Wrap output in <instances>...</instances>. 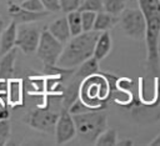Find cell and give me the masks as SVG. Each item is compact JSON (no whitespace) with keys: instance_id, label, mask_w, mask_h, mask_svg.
<instances>
[{"instance_id":"17","label":"cell","mask_w":160,"mask_h":146,"mask_svg":"<svg viewBox=\"0 0 160 146\" xmlns=\"http://www.w3.org/2000/svg\"><path fill=\"white\" fill-rule=\"evenodd\" d=\"M22 84L20 80H10L6 91V104L10 106H18L22 102Z\"/></svg>"},{"instance_id":"19","label":"cell","mask_w":160,"mask_h":146,"mask_svg":"<svg viewBox=\"0 0 160 146\" xmlns=\"http://www.w3.org/2000/svg\"><path fill=\"white\" fill-rule=\"evenodd\" d=\"M66 20H68V24H69V29H70L71 36H75V35H79L80 32H82L81 16H80V11L79 10L68 12Z\"/></svg>"},{"instance_id":"8","label":"cell","mask_w":160,"mask_h":146,"mask_svg":"<svg viewBox=\"0 0 160 146\" xmlns=\"http://www.w3.org/2000/svg\"><path fill=\"white\" fill-rule=\"evenodd\" d=\"M40 29L36 25L29 24H19L16 30V40L15 46L19 47L24 54L31 55L36 51L39 39H40Z\"/></svg>"},{"instance_id":"9","label":"cell","mask_w":160,"mask_h":146,"mask_svg":"<svg viewBox=\"0 0 160 146\" xmlns=\"http://www.w3.org/2000/svg\"><path fill=\"white\" fill-rule=\"evenodd\" d=\"M55 141L58 145L66 144L71 141L75 135H76V129H75V122L72 119V115L69 112L68 109H61L55 124Z\"/></svg>"},{"instance_id":"14","label":"cell","mask_w":160,"mask_h":146,"mask_svg":"<svg viewBox=\"0 0 160 146\" xmlns=\"http://www.w3.org/2000/svg\"><path fill=\"white\" fill-rule=\"evenodd\" d=\"M110 50H111V36L109 31H100L94 46L92 56L100 61L109 55Z\"/></svg>"},{"instance_id":"13","label":"cell","mask_w":160,"mask_h":146,"mask_svg":"<svg viewBox=\"0 0 160 146\" xmlns=\"http://www.w3.org/2000/svg\"><path fill=\"white\" fill-rule=\"evenodd\" d=\"M15 60H16V49H11L4 55H1L0 60V79L10 80L14 77L15 70Z\"/></svg>"},{"instance_id":"20","label":"cell","mask_w":160,"mask_h":146,"mask_svg":"<svg viewBox=\"0 0 160 146\" xmlns=\"http://www.w3.org/2000/svg\"><path fill=\"white\" fill-rule=\"evenodd\" d=\"M102 10L115 16H119L126 7V0H102Z\"/></svg>"},{"instance_id":"5","label":"cell","mask_w":160,"mask_h":146,"mask_svg":"<svg viewBox=\"0 0 160 146\" xmlns=\"http://www.w3.org/2000/svg\"><path fill=\"white\" fill-rule=\"evenodd\" d=\"M118 24L128 37L134 40H144L146 32V21L140 9L125 7L119 15Z\"/></svg>"},{"instance_id":"31","label":"cell","mask_w":160,"mask_h":146,"mask_svg":"<svg viewBox=\"0 0 160 146\" xmlns=\"http://www.w3.org/2000/svg\"><path fill=\"white\" fill-rule=\"evenodd\" d=\"M16 1H18V4H21V2H22V1H25V0H16Z\"/></svg>"},{"instance_id":"2","label":"cell","mask_w":160,"mask_h":146,"mask_svg":"<svg viewBox=\"0 0 160 146\" xmlns=\"http://www.w3.org/2000/svg\"><path fill=\"white\" fill-rule=\"evenodd\" d=\"M99 31H82L79 35L71 36L64 45L62 52L58 59L56 65L62 69H76L86 59L92 56L94 46Z\"/></svg>"},{"instance_id":"11","label":"cell","mask_w":160,"mask_h":146,"mask_svg":"<svg viewBox=\"0 0 160 146\" xmlns=\"http://www.w3.org/2000/svg\"><path fill=\"white\" fill-rule=\"evenodd\" d=\"M50 34L58 39L61 44H66L70 37H71V32H70V29H69V24H68V20H66V16H62V17H59L56 19L55 21H52L50 25H49V29Z\"/></svg>"},{"instance_id":"16","label":"cell","mask_w":160,"mask_h":146,"mask_svg":"<svg viewBox=\"0 0 160 146\" xmlns=\"http://www.w3.org/2000/svg\"><path fill=\"white\" fill-rule=\"evenodd\" d=\"M118 21H119V16L109 14L104 10L99 11V12H96V17H95L92 30L99 31V32L100 31H109L111 27L115 26V24H118Z\"/></svg>"},{"instance_id":"15","label":"cell","mask_w":160,"mask_h":146,"mask_svg":"<svg viewBox=\"0 0 160 146\" xmlns=\"http://www.w3.org/2000/svg\"><path fill=\"white\" fill-rule=\"evenodd\" d=\"M99 71H100L99 70V60L95 59L94 56H91L78 66V70L74 71L72 77L82 81L84 79H86V77H89L94 74H98Z\"/></svg>"},{"instance_id":"22","label":"cell","mask_w":160,"mask_h":146,"mask_svg":"<svg viewBox=\"0 0 160 146\" xmlns=\"http://www.w3.org/2000/svg\"><path fill=\"white\" fill-rule=\"evenodd\" d=\"M81 16V25H82V31H91L94 27L96 12L94 11H80Z\"/></svg>"},{"instance_id":"29","label":"cell","mask_w":160,"mask_h":146,"mask_svg":"<svg viewBox=\"0 0 160 146\" xmlns=\"http://www.w3.org/2000/svg\"><path fill=\"white\" fill-rule=\"evenodd\" d=\"M116 145H118V146H132V145H134V141H132V140H129V139H126V140H120V141L116 142Z\"/></svg>"},{"instance_id":"4","label":"cell","mask_w":160,"mask_h":146,"mask_svg":"<svg viewBox=\"0 0 160 146\" xmlns=\"http://www.w3.org/2000/svg\"><path fill=\"white\" fill-rule=\"evenodd\" d=\"M76 137L79 142L85 145H94L98 136L108 127V115L105 109L90 110L82 114L72 115Z\"/></svg>"},{"instance_id":"21","label":"cell","mask_w":160,"mask_h":146,"mask_svg":"<svg viewBox=\"0 0 160 146\" xmlns=\"http://www.w3.org/2000/svg\"><path fill=\"white\" fill-rule=\"evenodd\" d=\"M104 4L102 0H81L79 11H94V12H99L102 11Z\"/></svg>"},{"instance_id":"28","label":"cell","mask_w":160,"mask_h":146,"mask_svg":"<svg viewBox=\"0 0 160 146\" xmlns=\"http://www.w3.org/2000/svg\"><path fill=\"white\" fill-rule=\"evenodd\" d=\"M10 21H11V19H10L9 14H8V16H4V14L0 11V35H1L2 30L8 26V24H9Z\"/></svg>"},{"instance_id":"27","label":"cell","mask_w":160,"mask_h":146,"mask_svg":"<svg viewBox=\"0 0 160 146\" xmlns=\"http://www.w3.org/2000/svg\"><path fill=\"white\" fill-rule=\"evenodd\" d=\"M10 112L8 109V104L4 101V95H0V121L4 119H9Z\"/></svg>"},{"instance_id":"12","label":"cell","mask_w":160,"mask_h":146,"mask_svg":"<svg viewBox=\"0 0 160 146\" xmlns=\"http://www.w3.org/2000/svg\"><path fill=\"white\" fill-rule=\"evenodd\" d=\"M16 30H18V24L14 20H11L8 24V26L2 30L0 35V55H4L15 46Z\"/></svg>"},{"instance_id":"26","label":"cell","mask_w":160,"mask_h":146,"mask_svg":"<svg viewBox=\"0 0 160 146\" xmlns=\"http://www.w3.org/2000/svg\"><path fill=\"white\" fill-rule=\"evenodd\" d=\"M45 7V10H48L49 12H56L60 10V5H59V0H40Z\"/></svg>"},{"instance_id":"30","label":"cell","mask_w":160,"mask_h":146,"mask_svg":"<svg viewBox=\"0 0 160 146\" xmlns=\"http://www.w3.org/2000/svg\"><path fill=\"white\" fill-rule=\"evenodd\" d=\"M149 145H150V146H160V135H159L158 137H155Z\"/></svg>"},{"instance_id":"18","label":"cell","mask_w":160,"mask_h":146,"mask_svg":"<svg viewBox=\"0 0 160 146\" xmlns=\"http://www.w3.org/2000/svg\"><path fill=\"white\" fill-rule=\"evenodd\" d=\"M118 142V132L115 129H105L96 139V146H114Z\"/></svg>"},{"instance_id":"23","label":"cell","mask_w":160,"mask_h":146,"mask_svg":"<svg viewBox=\"0 0 160 146\" xmlns=\"http://www.w3.org/2000/svg\"><path fill=\"white\" fill-rule=\"evenodd\" d=\"M11 134V125L9 119H4L0 121V146H4L8 144Z\"/></svg>"},{"instance_id":"25","label":"cell","mask_w":160,"mask_h":146,"mask_svg":"<svg viewBox=\"0 0 160 146\" xmlns=\"http://www.w3.org/2000/svg\"><path fill=\"white\" fill-rule=\"evenodd\" d=\"M20 6L29 10V11H32V12L45 11V7H44V5L40 0H25L20 4Z\"/></svg>"},{"instance_id":"10","label":"cell","mask_w":160,"mask_h":146,"mask_svg":"<svg viewBox=\"0 0 160 146\" xmlns=\"http://www.w3.org/2000/svg\"><path fill=\"white\" fill-rule=\"evenodd\" d=\"M6 12L9 14L10 19L14 20L18 25L19 24H29V22H36L44 17H46L49 15V11H40V12H32L29 11L24 7L20 6V4H14V2H9L8 4V9Z\"/></svg>"},{"instance_id":"7","label":"cell","mask_w":160,"mask_h":146,"mask_svg":"<svg viewBox=\"0 0 160 146\" xmlns=\"http://www.w3.org/2000/svg\"><path fill=\"white\" fill-rule=\"evenodd\" d=\"M59 112H60V110L52 109V106L50 104L46 107L40 106V107L31 110L28 114L26 122L29 124V126H31L32 129H35L38 131L46 132V134H54Z\"/></svg>"},{"instance_id":"24","label":"cell","mask_w":160,"mask_h":146,"mask_svg":"<svg viewBox=\"0 0 160 146\" xmlns=\"http://www.w3.org/2000/svg\"><path fill=\"white\" fill-rule=\"evenodd\" d=\"M80 4H81V0H59L60 10L65 14L79 10Z\"/></svg>"},{"instance_id":"1","label":"cell","mask_w":160,"mask_h":146,"mask_svg":"<svg viewBox=\"0 0 160 146\" xmlns=\"http://www.w3.org/2000/svg\"><path fill=\"white\" fill-rule=\"evenodd\" d=\"M146 21V66L151 75L160 74V0H138Z\"/></svg>"},{"instance_id":"3","label":"cell","mask_w":160,"mask_h":146,"mask_svg":"<svg viewBox=\"0 0 160 146\" xmlns=\"http://www.w3.org/2000/svg\"><path fill=\"white\" fill-rule=\"evenodd\" d=\"M109 75L94 74L84 79L79 87V99L91 110H102L111 95V82Z\"/></svg>"},{"instance_id":"6","label":"cell","mask_w":160,"mask_h":146,"mask_svg":"<svg viewBox=\"0 0 160 146\" xmlns=\"http://www.w3.org/2000/svg\"><path fill=\"white\" fill-rule=\"evenodd\" d=\"M62 49L64 44L55 39L49 30H42L35 52L45 66H54L56 65L58 59L62 52Z\"/></svg>"}]
</instances>
